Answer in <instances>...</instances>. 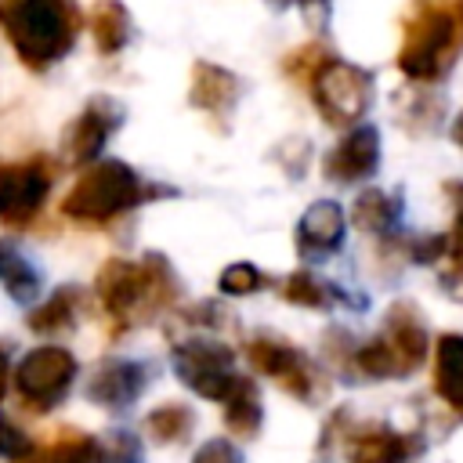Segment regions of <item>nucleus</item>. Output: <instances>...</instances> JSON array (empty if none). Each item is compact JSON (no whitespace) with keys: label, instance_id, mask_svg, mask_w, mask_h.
<instances>
[{"label":"nucleus","instance_id":"1","mask_svg":"<svg viewBox=\"0 0 463 463\" xmlns=\"http://www.w3.org/2000/svg\"><path fill=\"white\" fill-rule=\"evenodd\" d=\"M94 297L109 318V336H123L130 326L152 322L163 311L177 307L181 286L163 253H145L141 260L109 257L98 268Z\"/></svg>","mask_w":463,"mask_h":463},{"label":"nucleus","instance_id":"2","mask_svg":"<svg viewBox=\"0 0 463 463\" xmlns=\"http://www.w3.org/2000/svg\"><path fill=\"white\" fill-rule=\"evenodd\" d=\"M463 58V0H409L398 69L412 83H441Z\"/></svg>","mask_w":463,"mask_h":463},{"label":"nucleus","instance_id":"3","mask_svg":"<svg viewBox=\"0 0 463 463\" xmlns=\"http://www.w3.org/2000/svg\"><path fill=\"white\" fill-rule=\"evenodd\" d=\"M83 22L76 0H0V33L29 72L69 58Z\"/></svg>","mask_w":463,"mask_h":463},{"label":"nucleus","instance_id":"4","mask_svg":"<svg viewBox=\"0 0 463 463\" xmlns=\"http://www.w3.org/2000/svg\"><path fill=\"white\" fill-rule=\"evenodd\" d=\"M159 195H170V188L148 184L130 163H123V159H94L76 177V184L65 192L61 217H69L72 224L101 228V224L137 210L141 203L159 199Z\"/></svg>","mask_w":463,"mask_h":463},{"label":"nucleus","instance_id":"5","mask_svg":"<svg viewBox=\"0 0 463 463\" xmlns=\"http://www.w3.org/2000/svg\"><path fill=\"white\" fill-rule=\"evenodd\" d=\"M430 351V333L412 300H394L373 340L354 344L351 376L365 380H402L412 376Z\"/></svg>","mask_w":463,"mask_h":463},{"label":"nucleus","instance_id":"6","mask_svg":"<svg viewBox=\"0 0 463 463\" xmlns=\"http://www.w3.org/2000/svg\"><path fill=\"white\" fill-rule=\"evenodd\" d=\"M333 445L344 449L347 463H416L427 449V438L420 430H394L391 423L358 427L347 409H336L318 438L322 452H329Z\"/></svg>","mask_w":463,"mask_h":463},{"label":"nucleus","instance_id":"7","mask_svg":"<svg viewBox=\"0 0 463 463\" xmlns=\"http://www.w3.org/2000/svg\"><path fill=\"white\" fill-rule=\"evenodd\" d=\"M170 365L174 376L199 398L206 402H228L235 394V387L242 383V376L235 373V347L206 336L203 329H195L192 336L174 340L170 347Z\"/></svg>","mask_w":463,"mask_h":463},{"label":"nucleus","instance_id":"8","mask_svg":"<svg viewBox=\"0 0 463 463\" xmlns=\"http://www.w3.org/2000/svg\"><path fill=\"white\" fill-rule=\"evenodd\" d=\"M311 98H315L318 116L329 127L347 130V127L362 123V116L369 112V105L376 98V80L362 65L329 54L318 65V72L311 76Z\"/></svg>","mask_w":463,"mask_h":463},{"label":"nucleus","instance_id":"9","mask_svg":"<svg viewBox=\"0 0 463 463\" xmlns=\"http://www.w3.org/2000/svg\"><path fill=\"white\" fill-rule=\"evenodd\" d=\"M80 376V362L69 347L40 344L29 347L14 365V394L29 412L58 409Z\"/></svg>","mask_w":463,"mask_h":463},{"label":"nucleus","instance_id":"10","mask_svg":"<svg viewBox=\"0 0 463 463\" xmlns=\"http://www.w3.org/2000/svg\"><path fill=\"white\" fill-rule=\"evenodd\" d=\"M246 362L253 365V373L275 380L286 394H293L304 405H318L326 398V373L293 344L279 340V336H253L246 340Z\"/></svg>","mask_w":463,"mask_h":463},{"label":"nucleus","instance_id":"11","mask_svg":"<svg viewBox=\"0 0 463 463\" xmlns=\"http://www.w3.org/2000/svg\"><path fill=\"white\" fill-rule=\"evenodd\" d=\"M54 163L47 156H29L18 163H0V224L29 228L47 206L54 184Z\"/></svg>","mask_w":463,"mask_h":463},{"label":"nucleus","instance_id":"12","mask_svg":"<svg viewBox=\"0 0 463 463\" xmlns=\"http://www.w3.org/2000/svg\"><path fill=\"white\" fill-rule=\"evenodd\" d=\"M123 119H127V112L116 98H105V94L87 98L80 116L61 134V159L72 166H90L94 159H101L105 145L123 127Z\"/></svg>","mask_w":463,"mask_h":463},{"label":"nucleus","instance_id":"13","mask_svg":"<svg viewBox=\"0 0 463 463\" xmlns=\"http://www.w3.org/2000/svg\"><path fill=\"white\" fill-rule=\"evenodd\" d=\"M152 376H156V369L141 358H105L87 376L83 394H87V402H94L105 412H127L145 394Z\"/></svg>","mask_w":463,"mask_h":463},{"label":"nucleus","instance_id":"14","mask_svg":"<svg viewBox=\"0 0 463 463\" xmlns=\"http://www.w3.org/2000/svg\"><path fill=\"white\" fill-rule=\"evenodd\" d=\"M380 152H383L380 130H376L373 123H354V127H347V134L326 152L322 174H326L333 184H362V181L376 177V170H380Z\"/></svg>","mask_w":463,"mask_h":463},{"label":"nucleus","instance_id":"15","mask_svg":"<svg viewBox=\"0 0 463 463\" xmlns=\"http://www.w3.org/2000/svg\"><path fill=\"white\" fill-rule=\"evenodd\" d=\"M344 235H347V210L336 199H318L300 213L293 242L300 260L315 264V260H329L344 246Z\"/></svg>","mask_w":463,"mask_h":463},{"label":"nucleus","instance_id":"16","mask_svg":"<svg viewBox=\"0 0 463 463\" xmlns=\"http://www.w3.org/2000/svg\"><path fill=\"white\" fill-rule=\"evenodd\" d=\"M242 98V80L217 65V61H195L192 65V80H188V105L206 112L217 127H224V119L232 116L235 101Z\"/></svg>","mask_w":463,"mask_h":463},{"label":"nucleus","instance_id":"17","mask_svg":"<svg viewBox=\"0 0 463 463\" xmlns=\"http://www.w3.org/2000/svg\"><path fill=\"white\" fill-rule=\"evenodd\" d=\"M0 289L22 307L40 304L43 297V268L29 250L11 239H0Z\"/></svg>","mask_w":463,"mask_h":463},{"label":"nucleus","instance_id":"18","mask_svg":"<svg viewBox=\"0 0 463 463\" xmlns=\"http://www.w3.org/2000/svg\"><path fill=\"white\" fill-rule=\"evenodd\" d=\"M434 394L463 416V336L459 333H441L434 340V373H430Z\"/></svg>","mask_w":463,"mask_h":463},{"label":"nucleus","instance_id":"19","mask_svg":"<svg viewBox=\"0 0 463 463\" xmlns=\"http://www.w3.org/2000/svg\"><path fill=\"white\" fill-rule=\"evenodd\" d=\"M402 210H405V199L398 192H383V188H362L351 203V221L358 232L365 235H376V239H387L398 232V221H402Z\"/></svg>","mask_w":463,"mask_h":463},{"label":"nucleus","instance_id":"20","mask_svg":"<svg viewBox=\"0 0 463 463\" xmlns=\"http://www.w3.org/2000/svg\"><path fill=\"white\" fill-rule=\"evenodd\" d=\"M80 311H83V289L72 286V282H65L43 304H36L25 315V326L33 333H40V336H61V333H72L76 329Z\"/></svg>","mask_w":463,"mask_h":463},{"label":"nucleus","instance_id":"21","mask_svg":"<svg viewBox=\"0 0 463 463\" xmlns=\"http://www.w3.org/2000/svg\"><path fill=\"white\" fill-rule=\"evenodd\" d=\"M87 29L94 36L98 54H105V58L119 54L134 36V22H130V11L123 0H94L87 11Z\"/></svg>","mask_w":463,"mask_h":463},{"label":"nucleus","instance_id":"22","mask_svg":"<svg viewBox=\"0 0 463 463\" xmlns=\"http://www.w3.org/2000/svg\"><path fill=\"white\" fill-rule=\"evenodd\" d=\"M260 423H264V405L257 398V387L250 376H242V383L235 387V394L224 402V427L235 441H250L260 434Z\"/></svg>","mask_w":463,"mask_h":463},{"label":"nucleus","instance_id":"23","mask_svg":"<svg viewBox=\"0 0 463 463\" xmlns=\"http://www.w3.org/2000/svg\"><path fill=\"white\" fill-rule=\"evenodd\" d=\"M195 430V412L184 402H163L145 416V434L156 445H184Z\"/></svg>","mask_w":463,"mask_h":463},{"label":"nucleus","instance_id":"24","mask_svg":"<svg viewBox=\"0 0 463 463\" xmlns=\"http://www.w3.org/2000/svg\"><path fill=\"white\" fill-rule=\"evenodd\" d=\"M445 192L452 199L456 224L449 232V250H445V260H441V289L449 297L463 300V184L459 181H449Z\"/></svg>","mask_w":463,"mask_h":463},{"label":"nucleus","instance_id":"25","mask_svg":"<svg viewBox=\"0 0 463 463\" xmlns=\"http://www.w3.org/2000/svg\"><path fill=\"white\" fill-rule=\"evenodd\" d=\"M282 297L289 300V304H297V307H311V311H326V307H333L336 300H344V293L333 286V282H326V279H318V275H311V271H289V279L282 282Z\"/></svg>","mask_w":463,"mask_h":463},{"label":"nucleus","instance_id":"26","mask_svg":"<svg viewBox=\"0 0 463 463\" xmlns=\"http://www.w3.org/2000/svg\"><path fill=\"white\" fill-rule=\"evenodd\" d=\"M94 449H98V438L83 430H61L51 445L33 449L18 463H94Z\"/></svg>","mask_w":463,"mask_h":463},{"label":"nucleus","instance_id":"27","mask_svg":"<svg viewBox=\"0 0 463 463\" xmlns=\"http://www.w3.org/2000/svg\"><path fill=\"white\" fill-rule=\"evenodd\" d=\"M94 463H145V449H141V438L127 427H112L98 438V449H94Z\"/></svg>","mask_w":463,"mask_h":463},{"label":"nucleus","instance_id":"28","mask_svg":"<svg viewBox=\"0 0 463 463\" xmlns=\"http://www.w3.org/2000/svg\"><path fill=\"white\" fill-rule=\"evenodd\" d=\"M268 286V275L257 268V264H250V260H235V264H228L221 275H217V289L224 293V297H253L257 289H264Z\"/></svg>","mask_w":463,"mask_h":463},{"label":"nucleus","instance_id":"29","mask_svg":"<svg viewBox=\"0 0 463 463\" xmlns=\"http://www.w3.org/2000/svg\"><path fill=\"white\" fill-rule=\"evenodd\" d=\"M33 449H36L33 438H29L11 416H0V459L18 463V459H25Z\"/></svg>","mask_w":463,"mask_h":463},{"label":"nucleus","instance_id":"30","mask_svg":"<svg viewBox=\"0 0 463 463\" xmlns=\"http://www.w3.org/2000/svg\"><path fill=\"white\" fill-rule=\"evenodd\" d=\"M329 54L318 47V43H307V47H300V51H293V54H286V61H282V69H286V76H293V80H307L311 83V76L318 72V65L326 61Z\"/></svg>","mask_w":463,"mask_h":463},{"label":"nucleus","instance_id":"31","mask_svg":"<svg viewBox=\"0 0 463 463\" xmlns=\"http://www.w3.org/2000/svg\"><path fill=\"white\" fill-rule=\"evenodd\" d=\"M192 463H242V452L239 445H232L228 438H210L195 449Z\"/></svg>","mask_w":463,"mask_h":463},{"label":"nucleus","instance_id":"32","mask_svg":"<svg viewBox=\"0 0 463 463\" xmlns=\"http://www.w3.org/2000/svg\"><path fill=\"white\" fill-rule=\"evenodd\" d=\"M297 7L304 11V18H307V25H311V29L326 33V25H329V11H333V0H297Z\"/></svg>","mask_w":463,"mask_h":463},{"label":"nucleus","instance_id":"33","mask_svg":"<svg viewBox=\"0 0 463 463\" xmlns=\"http://www.w3.org/2000/svg\"><path fill=\"white\" fill-rule=\"evenodd\" d=\"M7 383H11V358H7V347L0 344V402L7 398Z\"/></svg>","mask_w":463,"mask_h":463},{"label":"nucleus","instance_id":"34","mask_svg":"<svg viewBox=\"0 0 463 463\" xmlns=\"http://www.w3.org/2000/svg\"><path fill=\"white\" fill-rule=\"evenodd\" d=\"M452 141H456V145L463 148V112H459V116L452 119Z\"/></svg>","mask_w":463,"mask_h":463},{"label":"nucleus","instance_id":"35","mask_svg":"<svg viewBox=\"0 0 463 463\" xmlns=\"http://www.w3.org/2000/svg\"><path fill=\"white\" fill-rule=\"evenodd\" d=\"M271 7H289V4H297V0H268Z\"/></svg>","mask_w":463,"mask_h":463}]
</instances>
